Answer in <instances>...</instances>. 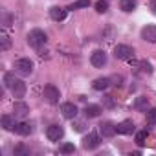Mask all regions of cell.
Returning a JSON list of instances; mask_svg holds the SVG:
<instances>
[{
	"label": "cell",
	"instance_id": "1",
	"mask_svg": "<svg viewBox=\"0 0 156 156\" xmlns=\"http://www.w3.org/2000/svg\"><path fill=\"white\" fill-rule=\"evenodd\" d=\"M4 85L6 88L15 96V98H24L26 96V83L22 79H19V77H15V73L8 72L4 75Z\"/></svg>",
	"mask_w": 156,
	"mask_h": 156
},
{
	"label": "cell",
	"instance_id": "2",
	"mask_svg": "<svg viewBox=\"0 0 156 156\" xmlns=\"http://www.w3.org/2000/svg\"><path fill=\"white\" fill-rule=\"evenodd\" d=\"M46 41H48V37H46V33H44L42 30H31V31L28 33V42H30V46H33V48L44 46Z\"/></svg>",
	"mask_w": 156,
	"mask_h": 156
},
{
	"label": "cell",
	"instance_id": "3",
	"mask_svg": "<svg viewBox=\"0 0 156 156\" xmlns=\"http://www.w3.org/2000/svg\"><path fill=\"white\" fill-rule=\"evenodd\" d=\"M42 98H44L50 105H57L59 99H61V92H59L57 87H53V85H46L44 90H42Z\"/></svg>",
	"mask_w": 156,
	"mask_h": 156
},
{
	"label": "cell",
	"instance_id": "4",
	"mask_svg": "<svg viewBox=\"0 0 156 156\" xmlns=\"http://www.w3.org/2000/svg\"><path fill=\"white\" fill-rule=\"evenodd\" d=\"M114 57L116 59H121V61H127V59H132L134 57V50L127 44H118L114 48Z\"/></svg>",
	"mask_w": 156,
	"mask_h": 156
},
{
	"label": "cell",
	"instance_id": "5",
	"mask_svg": "<svg viewBox=\"0 0 156 156\" xmlns=\"http://www.w3.org/2000/svg\"><path fill=\"white\" fill-rule=\"evenodd\" d=\"M15 70H17L20 75H30V73L33 72V62H31L30 59L22 57V59H19V61L15 62Z\"/></svg>",
	"mask_w": 156,
	"mask_h": 156
},
{
	"label": "cell",
	"instance_id": "6",
	"mask_svg": "<svg viewBox=\"0 0 156 156\" xmlns=\"http://www.w3.org/2000/svg\"><path fill=\"white\" fill-rule=\"evenodd\" d=\"M99 143H101V138H99L96 132H90L88 136H85V138H83V147H85V149H88V151L98 149V147H99Z\"/></svg>",
	"mask_w": 156,
	"mask_h": 156
},
{
	"label": "cell",
	"instance_id": "7",
	"mask_svg": "<svg viewBox=\"0 0 156 156\" xmlns=\"http://www.w3.org/2000/svg\"><path fill=\"white\" fill-rule=\"evenodd\" d=\"M90 62H92V66H96V68H103V66L107 64V53H105L103 50H96V51L92 53V57H90Z\"/></svg>",
	"mask_w": 156,
	"mask_h": 156
},
{
	"label": "cell",
	"instance_id": "8",
	"mask_svg": "<svg viewBox=\"0 0 156 156\" xmlns=\"http://www.w3.org/2000/svg\"><path fill=\"white\" fill-rule=\"evenodd\" d=\"M62 134H64V130H62L61 125H50L48 130H46V136H48L50 141H59L62 138Z\"/></svg>",
	"mask_w": 156,
	"mask_h": 156
},
{
	"label": "cell",
	"instance_id": "9",
	"mask_svg": "<svg viewBox=\"0 0 156 156\" xmlns=\"http://www.w3.org/2000/svg\"><path fill=\"white\" fill-rule=\"evenodd\" d=\"M61 114L66 118V119H73L77 114H79V110H77V107L73 103H62L61 105Z\"/></svg>",
	"mask_w": 156,
	"mask_h": 156
},
{
	"label": "cell",
	"instance_id": "10",
	"mask_svg": "<svg viewBox=\"0 0 156 156\" xmlns=\"http://www.w3.org/2000/svg\"><path fill=\"white\" fill-rule=\"evenodd\" d=\"M66 15H68V8H59V6L50 8V17H51L55 22L64 20V19H66Z\"/></svg>",
	"mask_w": 156,
	"mask_h": 156
},
{
	"label": "cell",
	"instance_id": "11",
	"mask_svg": "<svg viewBox=\"0 0 156 156\" xmlns=\"http://www.w3.org/2000/svg\"><path fill=\"white\" fill-rule=\"evenodd\" d=\"M99 132H101L103 138H112V136L118 132V129H116V125H112L110 121H103V123L99 125Z\"/></svg>",
	"mask_w": 156,
	"mask_h": 156
},
{
	"label": "cell",
	"instance_id": "12",
	"mask_svg": "<svg viewBox=\"0 0 156 156\" xmlns=\"http://www.w3.org/2000/svg\"><path fill=\"white\" fill-rule=\"evenodd\" d=\"M28 114H30V107H28L26 103L17 101V103L13 105V116H15V118H26Z\"/></svg>",
	"mask_w": 156,
	"mask_h": 156
},
{
	"label": "cell",
	"instance_id": "13",
	"mask_svg": "<svg viewBox=\"0 0 156 156\" xmlns=\"http://www.w3.org/2000/svg\"><path fill=\"white\" fill-rule=\"evenodd\" d=\"M141 39L147 41V42H156V26L151 24V26H145L141 30Z\"/></svg>",
	"mask_w": 156,
	"mask_h": 156
},
{
	"label": "cell",
	"instance_id": "14",
	"mask_svg": "<svg viewBox=\"0 0 156 156\" xmlns=\"http://www.w3.org/2000/svg\"><path fill=\"white\" fill-rule=\"evenodd\" d=\"M116 129H118L119 134H132V132H134V123H132L130 119H125V121H121L119 125H116Z\"/></svg>",
	"mask_w": 156,
	"mask_h": 156
},
{
	"label": "cell",
	"instance_id": "15",
	"mask_svg": "<svg viewBox=\"0 0 156 156\" xmlns=\"http://www.w3.org/2000/svg\"><path fill=\"white\" fill-rule=\"evenodd\" d=\"M15 132L20 134V136H30L31 134V125L26 123V121H20V123L15 125Z\"/></svg>",
	"mask_w": 156,
	"mask_h": 156
},
{
	"label": "cell",
	"instance_id": "16",
	"mask_svg": "<svg viewBox=\"0 0 156 156\" xmlns=\"http://www.w3.org/2000/svg\"><path fill=\"white\" fill-rule=\"evenodd\" d=\"M101 114V107L99 105H87L85 107V116L87 118H98Z\"/></svg>",
	"mask_w": 156,
	"mask_h": 156
},
{
	"label": "cell",
	"instance_id": "17",
	"mask_svg": "<svg viewBox=\"0 0 156 156\" xmlns=\"http://www.w3.org/2000/svg\"><path fill=\"white\" fill-rule=\"evenodd\" d=\"M92 87H94V90H105L110 87V79L108 77H99V79H96L92 83Z\"/></svg>",
	"mask_w": 156,
	"mask_h": 156
},
{
	"label": "cell",
	"instance_id": "18",
	"mask_svg": "<svg viewBox=\"0 0 156 156\" xmlns=\"http://www.w3.org/2000/svg\"><path fill=\"white\" fill-rule=\"evenodd\" d=\"M15 116H2V127L6 129V130H15Z\"/></svg>",
	"mask_w": 156,
	"mask_h": 156
},
{
	"label": "cell",
	"instance_id": "19",
	"mask_svg": "<svg viewBox=\"0 0 156 156\" xmlns=\"http://www.w3.org/2000/svg\"><path fill=\"white\" fill-rule=\"evenodd\" d=\"M119 8H121L125 13H130V11H134V8H136V0H119Z\"/></svg>",
	"mask_w": 156,
	"mask_h": 156
},
{
	"label": "cell",
	"instance_id": "20",
	"mask_svg": "<svg viewBox=\"0 0 156 156\" xmlns=\"http://www.w3.org/2000/svg\"><path fill=\"white\" fill-rule=\"evenodd\" d=\"M147 107H149V99H147V98H138V99L134 101V108H136V110L147 112Z\"/></svg>",
	"mask_w": 156,
	"mask_h": 156
},
{
	"label": "cell",
	"instance_id": "21",
	"mask_svg": "<svg viewBox=\"0 0 156 156\" xmlns=\"http://www.w3.org/2000/svg\"><path fill=\"white\" fill-rule=\"evenodd\" d=\"M11 46V39H9V35L8 33H2V35H0V50H8Z\"/></svg>",
	"mask_w": 156,
	"mask_h": 156
},
{
	"label": "cell",
	"instance_id": "22",
	"mask_svg": "<svg viewBox=\"0 0 156 156\" xmlns=\"http://www.w3.org/2000/svg\"><path fill=\"white\" fill-rule=\"evenodd\" d=\"M90 6V0H75L73 4L68 6V9H79V8H88Z\"/></svg>",
	"mask_w": 156,
	"mask_h": 156
},
{
	"label": "cell",
	"instance_id": "23",
	"mask_svg": "<svg viewBox=\"0 0 156 156\" xmlns=\"http://www.w3.org/2000/svg\"><path fill=\"white\" fill-rule=\"evenodd\" d=\"M61 154H72V152H75V147H73V143H64V145H61Z\"/></svg>",
	"mask_w": 156,
	"mask_h": 156
},
{
	"label": "cell",
	"instance_id": "24",
	"mask_svg": "<svg viewBox=\"0 0 156 156\" xmlns=\"http://www.w3.org/2000/svg\"><path fill=\"white\" fill-rule=\"evenodd\" d=\"M147 123L149 125H156V108H149L147 110Z\"/></svg>",
	"mask_w": 156,
	"mask_h": 156
},
{
	"label": "cell",
	"instance_id": "25",
	"mask_svg": "<svg viewBox=\"0 0 156 156\" xmlns=\"http://www.w3.org/2000/svg\"><path fill=\"white\" fill-rule=\"evenodd\" d=\"M107 9H108L107 0H98V2H96V11H98V13H105Z\"/></svg>",
	"mask_w": 156,
	"mask_h": 156
},
{
	"label": "cell",
	"instance_id": "26",
	"mask_svg": "<svg viewBox=\"0 0 156 156\" xmlns=\"http://www.w3.org/2000/svg\"><path fill=\"white\" fill-rule=\"evenodd\" d=\"M145 140H147V130H141V132H138L136 134V143L141 147V145H145Z\"/></svg>",
	"mask_w": 156,
	"mask_h": 156
},
{
	"label": "cell",
	"instance_id": "27",
	"mask_svg": "<svg viewBox=\"0 0 156 156\" xmlns=\"http://www.w3.org/2000/svg\"><path fill=\"white\" fill-rule=\"evenodd\" d=\"M140 68H141V72H145V73H152V66H151V62H147V61H141V62H140Z\"/></svg>",
	"mask_w": 156,
	"mask_h": 156
},
{
	"label": "cell",
	"instance_id": "28",
	"mask_svg": "<svg viewBox=\"0 0 156 156\" xmlns=\"http://www.w3.org/2000/svg\"><path fill=\"white\" fill-rule=\"evenodd\" d=\"M2 24H4V28H8V26H11V15H8V13H4V20H2Z\"/></svg>",
	"mask_w": 156,
	"mask_h": 156
},
{
	"label": "cell",
	"instance_id": "29",
	"mask_svg": "<svg viewBox=\"0 0 156 156\" xmlns=\"http://www.w3.org/2000/svg\"><path fill=\"white\" fill-rule=\"evenodd\" d=\"M105 105H107V107H114V99H112V96H105Z\"/></svg>",
	"mask_w": 156,
	"mask_h": 156
},
{
	"label": "cell",
	"instance_id": "30",
	"mask_svg": "<svg viewBox=\"0 0 156 156\" xmlns=\"http://www.w3.org/2000/svg\"><path fill=\"white\" fill-rule=\"evenodd\" d=\"M73 129H75V130H77V132H81V130H83V129H85V123H81V121H77V123H75V125H73Z\"/></svg>",
	"mask_w": 156,
	"mask_h": 156
},
{
	"label": "cell",
	"instance_id": "31",
	"mask_svg": "<svg viewBox=\"0 0 156 156\" xmlns=\"http://www.w3.org/2000/svg\"><path fill=\"white\" fill-rule=\"evenodd\" d=\"M151 11L156 15V0H152V2H151Z\"/></svg>",
	"mask_w": 156,
	"mask_h": 156
}]
</instances>
